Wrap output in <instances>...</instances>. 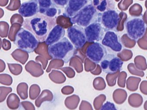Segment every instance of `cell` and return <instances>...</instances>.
<instances>
[{
  "mask_svg": "<svg viewBox=\"0 0 147 110\" xmlns=\"http://www.w3.org/2000/svg\"><path fill=\"white\" fill-rule=\"evenodd\" d=\"M26 69L33 76L36 77L40 76L43 74L41 64L32 60L28 62L26 65Z\"/></svg>",
  "mask_w": 147,
  "mask_h": 110,
  "instance_id": "cell-16",
  "label": "cell"
},
{
  "mask_svg": "<svg viewBox=\"0 0 147 110\" xmlns=\"http://www.w3.org/2000/svg\"><path fill=\"white\" fill-rule=\"evenodd\" d=\"M39 10L38 1L31 0L23 2L19 9L20 15L24 17H31L37 14Z\"/></svg>",
  "mask_w": 147,
  "mask_h": 110,
  "instance_id": "cell-13",
  "label": "cell"
},
{
  "mask_svg": "<svg viewBox=\"0 0 147 110\" xmlns=\"http://www.w3.org/2000/svg\"><path fill=\"white\" fill-rule=\"evenodd\" d=\"M90 0H70L65 7L63 15L70 18L78 13L84 7L91 2Z\"/></svg>",
  "mask_w": 147,
  "mask_h": 110,
  "instance_id": "cell-12",
  "label": "cell"
},
{
  "mask_svg": "<svg viewBox=\"0 0 147 110\" xmlns=\"http://www.w3.org/2000/svg\"><path fill=\"white\" fill-rule=\"evenodd\" d=\"M4 14H5V12L4 10L0 8V19H1L4 16Z\"/></svg>",
  "mask_w": 147,
  "mask_h": 110,
  "instance_id": "cell-36",
  "label": "cell"
},
{
  "mask_svg": "<svg viewBox=\"0 0 147 110\" xmlns=\"http://www.w3.org/2000/svg\"><path fill=\"white\" fill-rule=\"evenodd\" d=\"M1 44H2V41H1V39L0 38V50L1 49Z\"/></svg>",
  "mask_w": 147,
  "mask_h": 110,
  "instance_id": "cell-37",
  "label": "cell"
},
{
  "mask_svg": "<svg viewBox=\"0 0 147 110\" xmlns=\"http://www.w3.org/2000/svg\"><path fill=\"white\" fill-rule=\"evenodd\" d=\"M2 48L5 50H9L11 47V44L9 40H7L6 39H4L2 41Z\"/></svg>",
  "mask_w": 147,
  "mask_h": 110,
  "instance_id": "cell-32",
  "label": "cell"
},
{
  "mask_svg": "<svg viewBox=\"0 0 147 110\" xmlns=\"http://www.w3.org/2000/svg\"><path fill=\"white\" fill-rule=\"evenodd\" d=\"M100 110H117L113 103L107 101L101 107Z\"/></svg>",
  "mask_w": 147,
  "mask_h": 110,
  "instance_id": "cell-30",
  "label": "cell"
},
{
  "mask_svg": "<svg viewBox=\"0 0 147 110\" xmlns=\"http://www.w3.org/2000/svg\"><path fill=\"white\" fill-rule=\"evenodd\" d=\"M13 42L20 49L31 53L37 47L39 42L30 32L21 28L16 34Z\"/></svg>",
  "mask_w": 147,
  "mask_h": 110,
  "instance_id": "cell-5",
  "label": "cell"
},
{
  "mask_svg": "<svg viewBox=\"0 0 147 110\" xmlns=\"http://www.w3.org/2000/svg\"><path fill=\"white\" fill-rule=\"evenodd\" d=\"M55 18L47 17L42 14L29 17L24 20L23 25L30 32L39 42H44L51 29L56 25Z\"/></svg>",
  "mask_w": 147,
  "mask_h": 110,
  "instance_id": "cell-1",
  "label": "cell"
},
{
  "mask_svg": "<svg viewBox=\"0 0 147 110\" xmlns=\"http://www.w3.org/2000/svg\"><path fill=\"white\" fill-rule=\"evenodd\" d=\"M8 0H0V6L5 7L6 6L8 3Z\"/></svg>",
  "mask_w": 147,
  "mask_h": 110,
  "instance_id": "cell-35",
  "label": "cell"
},
{
  "mask_svg": "<svg viewBox=\"0 0 147 110\" xmlns=\"http://www.w3.org/2000/svg\"><path fill=\"white\" fill-rule=\"evenodd\" d=\"M40 92V87L38 85L34 84L31 86L30 89V97L31 99L36 97L37 95L39 94Z\"/></svg>",
  "mask_w": 147,
  "mask_h": 110,
  "instance_id": "cell-27",
  "label": "cell"
},
{
  "mask_svg": "<svg viewBox=\"0 0 147 110\" xmlns=\"http://www.w3.org/2000/svg\"><path fill=\"white\" fill-rule=\"evenodd\" d=\"M11 55L15 60L22 64H24L26 62L29 57L28 52L20 49H17L13 51Z\"/></svg>",
  "mask_w": 147,
  "mask_h": 110,
  "instance_id": "cell-17",
  "label": "cell"
},
{
  "mask_svg": "<svg viewBox=\"0 0 147 110\" xmlns=\"http://www.w3.org/2000/svg\"><path fill=\"white\" fill-rule=\"evenodd\" d=\"M27 89L28 86L25 83H20L17 88V92L22 99L27 98Z\"/></svg>",
  "mask_w": 147,
  "mask_h": 110,
  "instance_id": "cell-22",
  "label": "cell"
},
{
  "mask_svg": "<svg viewBox=\"0 0 147 110\" xmlns=\"http://www.w3.org/2000/svg\"><path fill=\"white\" fill-rule=\"evenodd\" d=\"M100 66L105 73L113 74L121 69L123 62L115 54L109 53L100 62Z\"/></svg>",
  "mask_w": 147,
  "mask_h": 110,
  "instance_id": "cell-7",
  "label": "cell"
},
{
  "mask_svg": "<svg viewBox=\"0 0 147 110\" xmlns=\"http://www.w3.org/2000/svg\"><path fill=\"white\" fill-rule=\"evenodd\" d=\"M48 46L45 41L39 42L37 47L35 49L34 52L35 53L38 54L39 56H48L51 58L48 53Z\"/></svg>",
  "mask_w": 147,
  "mask_h": 110,
  "instance_id": "cell-18",
  "label": "cell"
},
{
  "mask_svg": "<svg viewBox=\"0 0 147 110\" xmlns=\"http://www.w3.org/2000/svg\"><path fill=\"white\" fill-rule=\"evenodd\" d=\"M7 64L10 71L13 74L18 75L22 72V67L20 64L10 63Z\"/></svg>",
  "mask_w": 147,
  "mask_h": 110,
  "instance_id": "cell-24",
  "label": "cell"
},
{
  "mask_svg": "<svg viewBox=\"0 0 147 110\" xmlns=\"http://www.w3.org/2000/svg\"><path fill=\"white\" fill-rule=\"evenodd\" d=\"M48 53L53 59L63 61L67 63L75 55L76 50L66 37L54 44L48 46Z\"/></svg>",
  "mask_w": 147,
  "mask_h": 110,
  "instance_id": "cell-2",
  "label": "cell"
},
{
  "mask_svg": "<svg viewBox=\"0 0 147 110\" xmlns=\"http://www.w3.org/2000/svg\"><path fill=\"white\" fill-rule=\"evenodd\" d=\"M21 6V1L19 0H11L9 5L6 9L10 11H15L19 9Z\"/></svg>",
  "mask_w": 147,
  "mask_h": 110,
  "instance_id": "cell-25",
  "label": "cell"
},
{
  "mask_svg": "<svg viewBox=\"0 0 147 110\" xmlns=\"http://www.w3.org/2000/svg\"><path fill=\"white\" fill-rule=\"evenodd\" d=\"M5 68V62L1 59H0V72H2Z\"/></svg>",
  "mask_w": 147,
  "mask_h": 110,
  "instance_id": "cell-34",
  "label": "cell"
},
{
  "mask_svg": "<svg viewBox=\"0 0 147 110\" xmlns=\"http://www.w3.org/2000/svg\"><path fill=\"white\" fill-rule=\"evenodd\" d=\"M93 5L99 13H102L108 9H114L113 1L107 0H94L92 1Z\"/></svg>",
  "mask_w": 147,
  "mask_h": 110,
  "instance_id": "cell-15",
  "label": "cell"
},
{
  "mask_svg": "<svg viewBox=\"0 0 147 110\" xmlns=\"http://www.w3.org/2000/svg\"><path fill=\"white\" fill-rule=\"evenodd\" d=\"M99 13L93 5L92 1L75 16L70 18L72 24L86 28L92 23L98 21Z\"/></svg>",
  "mask_w": 147,
  "mask_h": 110,
  "instance_id": "cell-4",
  "label": "cell"
},
{
  "mask_svg": "<svg viewBox=\"0 0 147 110\" xmlns=\"http://www.w3.org/2000/svg\"><path fill=\"white\" fill-rule=\"evenodd\" d=\"M67 32L69 40L75 48L79 49L84 46L87 40L83 28L74 25L69 27Z\"/></svg>",
  "mask_w": 147,
  "mask_h": 110,
  "instance_id": "cell-8",
  "label": "cell"
},
{
  "mask_svg": "<svg viewBox=\"0 0 147 110\" xmlns=\"http://www.w3.org/2000/svg\"><path fill=\"white\" fill-rule=\"evenodd\" d=\"M120 19L119 13L115 9H111L103 13H99L98 21L105 31L117 32Z\"/></svg>",
  "mask_w": 147,
  "mask_h": 110,
  "instance_id": "cell-6",
  "label": "cell"
},
{
  "mask_svg": "<svg viewBox=\"0 0 147 110\" xmlns=\"http://www.w3.org/2000/svg\"><path fill=\"white\" fill-rule=\"evenodd\" d=\"M124 26L128 37L135 41L142 38L146 33L147 24L140 15L129 17L125 21Z\"/></svg>",
  "mask_w": 147,
  "mask_h": 110,
  "instance_id": "cell-3",
  "label": "cell"
},
{
  "mask_svg": "<svg viewBox=\"0 0 147 110\" xmlns=\"http://www.w3.org/2000/svg\"><path fill=\"white\" fill-rule=\"evenodd\" d=\"M36 61L37 62H41L43 64V66L44 69H45V67L46 66V64H47V62H45V60L44 58L41 56H38L36 57Z\"/></svg>",
  "mask_w": 147,
  "mask_h": 110,
  "instance_id": "cell-33",
  "label": "cell"
},
{
  "mask_svg": "<svg viewBox=\"0 0 147 110\" xmlns=\"http://www.w3.org/2000/svg\"><path fill=\"white\" fill-rule=\"evenodd\" d=\"M84 29L87 41L88 42L94 43L102 40L105 33V31L98 21L92 23Z\"/></svg>",
  "mask_w": 147,
  "mask_h": 110,
  "instance_id": "cell-10",
  "label": "cell"
},
{
  "mask_svg": "<svg viewBox=\"0 0 147 110\" xmlns=\"http://www.w3.org/2000/svg\"><path fill=\"white\" fill-rule=\"evenodd\" d=\"M10 21L11 25L14 23H18L22 25L24 22V19L23 16L19 14L15 13L11 17Z\"/></svg>",
  "mask_w": 147,
  "mask_h": 110,
  "instance_id": "cell-26",
  "label": "cell"
},
{
  "mask_svg": "<svg viewBox=\"0 0 147 110\" xmlns=\"http://www.w3.org/2000/svg\"><path fill=\"white\" fill-rule=\"evenodd\" d=\"M65 34V29L60 25H56L49 33L45 42L49 46L63 38Z\"/></svg>",
  "mask_w": 147,
  "mask_h": 110,
  "instance_id": "cell-14",
  "label": "cell"
},
{
  "mask_svg": "<svg viewBox=\"0 0 147 110\" xmlns=\"http://www.w3.org/2000/svg\"><path fill=\"white\" fill-rule=\"evenodd\" d=\"M60 9H58V8L56 7L54 4L53 6L48 9L43 15L47 17L55 18L57 15L60 14Z\"/></svg>",
  "mask_w": 147,
  "mask_h": 110,
  "instance_id": "cell-23",
  "label": "cell"
},
{
  "mask_svg": "<svg viewBox=\"0 0 147 110\" xmlns=\"http://www.w3.org/2000/svg\"><path fill=\"white\" fill-rule=\"evenodd\" d=\"M9 25L5 21H0V36L1 38H6L8 34Z\"/></svg>",
  "mask_w": 147,
  "mask_h": 110,
  "instance_id": "cell-21",
  "label": "cell"
},
{
  "mask_svg": "<svg viewBox=\"0 0 147 110\" xmlns=\"http://www.w3.org/2000/svg\"><path fill=\"white\" fill-rule=\"evenodd\" d=\"M106 47L98 42H94L88 46L86 51L87 57L95 63H99L107 55Z\"/></svg>",
  "mask_w": 147,
  "mask_h": 110,
  "instance_id": "cell-9",
  "label": "cell"
},
{
  "mask_svg": "<svg viewBox=\"0 0 147 110\" xmlns=\"http://www.w3.org/2000/svg\"><path fill=\"white\" fill-rule=\"evenodd\" d=\"M12 80V77L9 75L0 74V83L5 85H10L11 84Z\"/></svg>",
  "mask_w": 147,
  "mask_h": 110,
  "instance_id": "cell-28",
  "label": "cell"
},
{
  "mask_svg": "<svg viewBox=\"0 0 147 110\" xmlns=\"http://www.w3.org/2000/svg\"><path fill=\"white\" fill-rule=\"evenodd\" d=\"M22 25L18 23H14L11 25V27L10 28L9 34H8V38L10 40L13 42L14 41L15 36L21 28Z\"/></svg>",
  "mask_w": 147,
  "mask_h": 110,
  "instance_id": "cell-20",
  "label": "cell"
},
{
  "mask_svg": "<svg viewBox=\"0 0 147 110\" xmlns=\"http://www.w3.org/2000/svg\"><path fill=\"white\" fill-rule=\"evenodd\" d=\"M68 1V0H53L52 1L54 5L57 8H63L66 7Z\"/></svg>",
  "mask_w": 147,
  "mask_h": 110,
  "instance_id": "cell-29",
  "label": "cell"
},
{
  "mask_svg": "<svg viewBox=\"0 0 147 110\" xmlns=\"http://www.w3.org/2000/svg\"><path fill=\"white\" fill-rule=\"evenodd\" d=\"M102 45L115 52H119L123 49V45L118 35L112 31H107L101 41Z\"/></svg>",
  "mask_w": 147,
  "mask_h": 110,
  "instance_id": "cell-11",
  "label": "cell"
},
{
  "mask_svg": "<svg viewBox=\"0 0 147 110\" xmlns=\"http://www.w3.org/2000/svg\"><path fill=\"white\" fill-rule=\"evenodd\" d=\"M38 1L39 6L38 12L42 14H43L48 9L54 5L52 1L51 0H38Z\"/></svg>",
  "mask_w": 147,
  "mask_h": 110,
  "instance_id": "cell-19",
  "label": "cell"
},
{
  "mask_svg": "<svg viewBox=\"0 0 147 110\" xmlns=\"http://www.w3.org/2000/svg\"><path fill=\"white\" fill-rule=\"evenodd\" d=\"M12 88L10 87H0V97L5 98L6 95L10 92H11Z\"/></svg>",
  "mask_w": 147,
  "mask_h": 110,
  "instance_id": "cell-31",
  "label": "cell"
}]
</instances>
